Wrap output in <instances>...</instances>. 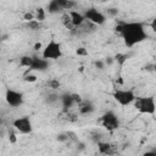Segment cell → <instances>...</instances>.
<instances>
[{
  "mask_svg": "<svg viewBox=\"0 0 156 156\" xmlns=\"http://www.w3.org/2000/svg\"><path fill=\"white\" fill-rule=\"evenodd\" d=\"M68 139V133L67 134H58L57 135V140L58 141H66Z\"/></svg>",
  "mask_w": 156,
  "mask_h": 156,
  "instance_id": "cell-26",
  "label": "cell"
},
{
  "mask_svg": "<svg viewBox=\"0 0 156 156\" xmlns=\"http://www.w3.org/2000/svg\"><path fill=\"white\" fill-rule=\"evenodd\" d=\"M83 15H84V17H85L87 21H89L90 23H93L95 26H102L106 22V16L101 11H99L98 9H95V7L87 9Z\"/></svg>",
  "mask_w": 156,
  "mask_h": 156,
  "instance_id": "cell-6",
  "label": "cell"
},
{
  "mask_svg": "<svg viewBox=\"0 0 156 156\" xmlns=\"http://www.w3.org/2000/svg\"><path fill=\"white\" fill-rule=\"evenodd\" d=\"M9 139H10V141H11L12 144H13V143H16V140H17V139H16L15 133H12V132H11V133H9Z\"/></svg>",
  "mask_w": 156,
  "mask_h": 156,
  "instance_id": "cell-28",
  "label": "cell"
},
{
  "mask_svg": "<svg viewBox=\"0 0 156 156\" xmlns=\"http://www.w3.org/2000/svg\"><path fill=\"white\" fill-rule=\"evenodd\" d=\"M23 20L27 21V22H29V21L34 20V15H33L32 12H26V13L23 15Z\"/></svg>",
  "mask_w": 156,
  "mask_h": 156,
  "instance_id": "cell-25",
  "label": "cell"
},
{
  "mask_svg": "<svg viewBox=\"0 0 156 156\" xmlns=\"http://www.w3.org/2000/svg\"><path fill=\"white\" fill-rule=\"evenodd\" d=\"M49 66V60L44 58L43 56L41 57H37V56H33V63L30 66V68H28L29 71H44Z\"/></svg>",
  "mask_w": 156,
  "mask_h": 156,
  "instance_id": "cell-9",
  "label": "cell"
},
{
  "mask_svg": "<svg viewBox=\"0 0 156 156\" xmlns=\"http://www.w3.org/2000/svg\"><path fill=\"white\" fill-rule=\"evenodd\" d=\"M48 85H49L51 89H57V88L60 87V82H58V80H56V79H52V80L48 82Z\"/></svg>",
  "mask_w": 156,
  "mask_h": 156,
  "instance_id": "cell-21",
  "label": "cell"
},
{
  "mask_svg": "<svg viewBox=\"0 0 156 156\" xmlns=\"http://www.w3.org/2000/svg\"><path fill=\"white\" fill-rule=\"evenodd\" d=\"M58 99H60V96H58L57 94L52 93V94H49V95L46 96V102H48V104H54V102H56Z\"/></svg>",
  "mask_w": 156,
  "mask_h": 156,
  "instance_id": "cell-19",
  "label": "cell"
},
{
  "mask_svg": "<svg viewBox=\"0 0 156 156\" xmlns=\"http://www.w3.org/2000/svg\"><path fill=\"white\" fill-rule=\"evenodd\" d=\"M116 30L121 34L124 44L132 48L147 39L145 26L141 22H123L116 26Z\"/></svg>",
  "mask_w": 156,
  "mask_h": 156,
  "instance_id": "cell-1",
  "label": "cell"
},
{
  "mask_svg": "<svg viewBox=\"0 0 156 156\" xmlns=\"http://www.w3.org/2000/svg\"><path fill=\"white\" fill-rule=\"evenodd\" d=\"M24 80L26 82H29V83H34V82H37V76H34V74H27L24 77Z\"/></svg>",
  "mask_w": 156,
  "mask_h": 156,
  "instance_id": "cell-23",
  "label": "cell"
},
{
  "mask_svg": "<svg viewBox=\"0 0 156 156\" xmlns=\"http://www.w3.org/2000/svg\"><path fill=\"white\" fill-rule=\"evenodd\" d=\"M78 106H79V110L78 111H79L80 115H89V113H91L95 110L94 105L90 101H88V100H82L78 104Z\"/></svg>",
  "mask_w": 156,
  "mask_h": 156,
  "instance_id": "cell-11",
  "label": "cell"
},
{
  "mask_svg": "<svg viewBox=\"0 0 156 156\" xmlns=\"http://www.w3.org/2000/svg\"><path fill=\"white\" fill-rule=\"evenodd\" d=\"M150 27H151V29L154 30V33L156 34V17L151 21V23H150Z\"/></svg>",
  "mask_w": 156,
  "mask_h": 156,
  "instance_id": "cell-29",
  "label": "cell"
},
{
  "mask_svg": "<svg viewBox=\"0 0 156 156\" xmlns=\"http://www.w3.org/2000/svg\"><path fill=\"white\" fill-rule=\"evenodd\" d=\"M12 126L15 127L16 130H18L22 134H29L33 130V126H32V121L28 116H22L16 118L12 122Z\"/></svg>",
  "mask_w": 156,
  "mask_h": 156,
  "instance_id": "cell-7",
  "label": "cell"
},
{
  "mask_svg": "<svg viewBox=\"0 0 156 156\" xmlns=\"http://www.w3.org/2000/svg\"><path fill=\"white\" fill-rule=\"evenodd\" d=\"M61 22H62V24H63L67 29H71V30L74 29V26H73V23H72V18H71L69 12L62 15V17H61Z\"/></svg>",
  "mask_w": 156,
  "mask_h": 156,
  "instance_id": "cell-15",
  "label": "cell"
},
{
  "mask_svg": "<svg viewBox=\"0 0 156 156\" xmlns=\"http://www.w3.org/2000/svg\"><path fill=\"white\" fill-rule=\"evenodd\" d=\"M69 15H71V18H72V23H73L74 28H78V27H80V26H82V24H83V23L87 21L83 13H80V12H77V11H74V10H71V11H69Z\"/></svg>",
  "mask_w": 156,
  "mask_h": 156,
  "instance_id": "cell-10",
  "label": "cell"
},
{
  "mask_svg": "<svg viewBox=\"0 0 156 156\" xmlns=\"http://www.w3.org/2000/svg\"><path fill=\"white\" fill-rule=\"evenodd\" d=\"M48 11H49V13L55 15V13H58V12L63 11V9L60 6V4L57 2V0H51L48 4Z\"/></svg>",
  "mask_w": 156,
  "mask_h": 156,
  "instance_id": "cell-14",
  "label": "cell"
},
{
  "mask_svg": "<svg viewBox=\"0 0 156 156\" xmlns=\"http://www.w3.org/2000/svg\"><path fill=\"white\" fill-rule=\"evenodd\" d=\"M41 48V43H37L35 45H34V50H39Z\"/></svg>",
  "mask_w": 156,
  "mask_h": 156,
  "instance_id": "cell-31",
  "label": "cell"
},
{
  "mask_svg": "<svg viewBox=\"0 0 156 156\" xmlns=\"http://www.w3.org/2000/svg\"><path fill=\"white\" fill-rule=\"evenodd\" d=\"M100 122H101V126L108 130V132H113L116 129H118L119 127V119H118V116L113 112V111H107L105 112L101 118H100Z\"/></svg>",
  "mask_w": 156,
  "mask_h": 156,
  "instance_id": "cell-5",
  "label": "cell"
},
{
  "mask_svg": "<svg viewBox=\"0 0 156 156\" xmlns=\"http://www.w3.org/2000/svg\"><path fill=\"white\" fill-rule=\"evenodd\" d=\"M5 100L11 107H18L23 104L24 99H23L22 93L17 91V90H13V89H7L6 94H5Z\"/></svg>",
  "mask_w": 156,
  "mask_h": 156,
  "instance_id": "cell-8",
  "label": "cell"
},
{
  "mask_svg": "<svg viewBox=\"0 0 156 156\" xmlns=\"http://www.w3.org/2000/svg\"><path fill=\"white\" fill-rule=\"evenodd\" d=\"M116 60H117V62L122 66V65L128 60V55H127V54H118V55L116 56Z\"/></svg>",
  "mask_w": 156,
  "mask_h": 156,
  "instance_id": "cell-20",
  "label": "cell"
},
{
  "mask_svg": "<svg viewBox=\"0 0 156 156\" xmlns=\"http://www.w3.org/2000/svg\"><path fill=\"white\" fill-rule=\"evenodd\" d=\"M95 66H96L99 69H102V68H104V62H102V61H96V62H95Z\"/></svg>",
  "mask_w": 156,
  "mask_h": 156,
  "instance_id": "cell-30",
  "label": "cell"
},
{
  "mask_svg": "<svg viewBox=\"0 0 156 156\" xmlns=\"http://www.w3.org/2000/svg\"><path fill=\"white\" fill-rule=\"evenodd\" d=\"M134 107L145 115H154L156 111V101L154 96H141L136 98L134 101Z\"/></svg>",
  "mask_w": 156,
  "mask_h": 156,
  "instance_id": "cell-2",
  "label": "cell"
},
{
  "mask_svg": "<svg viewBox=\"0 0 156 156\" xmlns=\"http://www.w3.org/2000/svg\"><path fill=\"white\" fill-rule=\"evenodd\" d=\"M76 54L79 55V56H87V55H88V50H87L85 48H78V49L76 50Z\"/></svg>",
  "mask_w": 156,
  "mask_h": 156,
  "instance_id": "cell-22",
  "label": "cell"
},
{
  "mask_svg": "<svg viewBox=\"0 0 156 156\" xmlns=\"http://www.w3.org/2000/svg\"><path fill=\"white\" fill-rule=\"evenodd\" d=\"M77 6V2L74 0H68L67 5H66V10H73V7Z\"/></svg>",
  "mask_w": 156,
  "mask_h": 156,
  "instance_id": "cell-24",
  "label": "cell"
},
{
  "mask_svg": "<svg viewBox=\"0 0 156 156\" xmlns=\"http://www.w3.org/2000/svg\"><path fill=\"white\" fill-rule=\"evenodd\" d=\"M112 96H113V99L121 106H128V105L133 104L135 101V99H136L134 91L129 90V89H127V90H124V89H116L113 91Z\"/></svg>",
  "mask_w": 156,
  "mask_h": 156,
  "instance_id": "cell-4",
  "label": "cell"
},
{
  "mask_svg": "<svg viewBox=\"0 0 156 156\" xmlns=\"http://www.w3.org/2000/svg\"><path fill=\"white\" fill-rule=\"evenodd\" d=\"M27 27L29 29H32V30H38L40 28V21H38V20L34 18V20H32V21H29L27 23Z\"/></svg>",
  "mask_w": 156,
  "mask_h": 156,
  "instance_id": "cell-17",
  "label": "cell"
},
{
  "mask_svg": "<svg viewBox=\"0 0 156 156\" xmlns=\"http://www.w3.org/2000/svg\"><path fill=\"white\" fill-rule=\"evenodd\" d=\"M60 100H61V102H62V106H63V110H65V111H67L69 107H72V106L76 104V101H74L72 94H62V95L60 96Z\"/></svg>",
  "mask_w": 156,
  "mask_h": 156,
  "instance_id": "cell-12",
  "label": "cell"
},
{
  "mask_svg": "<svg viewBox=\"0 0 156 156\" xmlns=\"http://www.w3.org/2000/svg\"><path fill=\"white\" fill-rule=\"evenodd\" d=\"M98 149H99V152L104 154V155H111V154L115 152L113 146L110 143H106V141H98Z\"/></svg>",
  "mask_w": 156,
  "mask_h": 156,
  "instance_id": "cell-13",
  "label": "cell"
},
{
  "mask_svg": "<svg viewBox=\"0 0 156 156\" xmlns=\"http://www.w3.org/2000/svg\"><path fill=\"white\" fill-rule=\"evenodd\" d=\"M35 20H38V21H40V22L45 20V10H44L43 7H38V9H37Z\"/></svg>",
  "mask_w": 156,
  "mask_h": 156,
  "instance_id": "cell-18",
  "label": "cell"
},
{
  "mask_svg": "<svg viewBox=\"0 0 156 156\" xmlns=\"http://www.w3.org/2000/svg\"><path fill=\"white\" fill-rule=\"evenodd\" d=\"M41 56L46 60H58L62 57V46L55 39H51L43 49Z\"/></svg>",
  "mask_w": 156,
  "mask_h": 156,
  "instance_id": "cell-3",
  "label": "cell"
},
{
  "mask_svg": "<svg viewBox=\"0 0 156 156\" xmlns=\"http://www.w3.org/2000/svg\"><path fill=\"white\" fill-rule=\"evenodd\" d=\"M107 13L110 16H116L118 13V10L117 9H107Z\"/></svg>",
  "mask_w": 156,
  "mask_h": 156,
  "instance_id": "cell-27",
  "label": "cell"
},
{
  "mask_svg": "<svg viewBox=\"0 0 156 156\" xmlns=\"http://www.w3.org/2000/svg\"><path fill=\"white\" fill-rule=\"evenodd\" d=\"M32 63H33V57L32 56H22L21 60H20V66H23V67L30 68Z\"/></svg>",
  "mask_w": 156,
  "mask_h": 156,
  "instance_id": "cell-16",
  "label": "cell"
}]
</instances>
